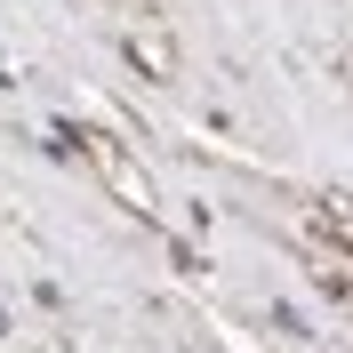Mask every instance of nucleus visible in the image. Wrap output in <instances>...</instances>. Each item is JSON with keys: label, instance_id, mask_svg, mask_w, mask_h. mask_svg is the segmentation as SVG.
Wrapping results in <instances>:
<instances>
[{"label": "nucleus", "instance_id": "f257e3e1", "mask_svg": "<svg viewBox=\"0 0 353 353\" xmlns=\"http://www.w3.org/2000/svg\"><path fill=\"white\" fill-rule=\"evenodd\" d=\"M81 145H88V153H97V169L112 176V193L129 201V209H153V193H145V176L129 169V153H121V145H105V137H81Z\"/></svg>", "mask_w": 353, "mask_h": 353}, {"label": "nucleus", "instance_id": "f03ea898", "mask_svg": "<svg viewBox=\"0 0 353 353\" xmlns=\"http://www.w3.org/2000/svg\"><path fill=\"white\" fill-rule=\"evenodd\" d=\"M129 57L153 72V81H176V48H169V32H137V41H129Z\"/></svg>", "mask_w": 353, "mask_h": 353}, {"label": "nucleus", "instance_id": "7ed1b4c3", "mask_svg": "<svg viewBox=\"0 0 353 353\" xmlns=\"http://www.w3.org/2000/svg\"><path fill=\"white\" fill-rule=\"evenodd\" d=\"M321 281H330L337 297H353V257H330V265H321Z\"/></svg>", "mask_w": 353, "mask_h": 353}]
</instances>
